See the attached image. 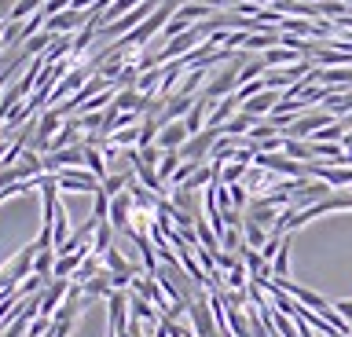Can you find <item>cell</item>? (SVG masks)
I'll use <instances>...</instances> for the list:
<instances>
[{
    "label": "cell",
    "mask_w": 352,
    "mask_h": 337,
    "mask_svg": "<svg viewBox=\"0 0 352 337\" xmlns=\"http://www.w3.org/2000/svg\"><path fill=\"white\" fill-rule=\"evenodd\" d=\"M158 8H162V0H143L140 8H132V12H129V15H121L118 23L103 26L99 34H103V37H118V40H121L125 34H132V30H136L140 23H147V19H151L154 12H158Z\"/></svg>",
    "instance_id": "cell-1"
},
{
    "label": "cell",
    "mask_w": 352,
    "mask_h": 337,
    "mask_svg": "<svg viewBox=\"0 0 352 337\" xmlns=\"http://www.w3.org/2000/svg\"><path fill=\"white\" fill-rule=\"evenodd\" d=\"M239 70H242V59L235 56L224 70L217 73L213 81L206 84V92H202V95H206L209 103H213V100H228V95H235V89H239Z\"/></svg>",
    "instance_id": "cell-2"
},
{
    "label": "cell",
    "mask_w": 352,
    "mask_h": 337,
    "mask_svg": "<svg viewBox=\"0 0 352 337\" xmlns=\"http://www.w3.org/2000/svg\"><path fill=\"white\" fill-rule=\"evenodd\" d=\"M55 180H59V191H81V194H96L103 183H99L88 169H63L55 172Z\"/></svg>",
    "instance_id": "cell-3"
},
{
    "label": "cell",
    "mask_w": 352,
    "mask_h": 337,
    "mask_svg": "<svg viewBox=\"0 0 352 337\" xmlns=\"http://www.w3.org/2000/svg\"><path fill=\"white\" fill-rule=\"evenodd\" d=\"M217 139H220L217 128H202V132L191 136V139H187V143L180 147L184 161H206V158H209V150L217 147Z\"/></svg>",
    "instance_id": "cell-4"
},
{
    "label": "cell",
    "mask_w": 352,
    "mask_h": 337,
    "mask_svg": "<svg viewBox=\"0 0 352 337\" xmlns=\"http://www.w3.org/2000/svg\"><path fill=\"white\" fill-rule=\"evenodd\" d=\"M81 161H85V143H77V147H63V150H52V154H44V172L77 169Z\"/></svg>",
    "instance_id": "cell-5"
},
{
    "label": "cell",
    "mask_w": 352,
    "mask_h": 337,
    "mask_svg": "<svg viewBox=\"0 0 352 337\" xmlns=\"http://www.w3.org/2000/svg\"><path fill=\"white\" fill-rule=\"evenodd\" d=\"M129 220H132V194L121 191V194L110 198V227L121 231V235H129V227H132Z\"/></svg>",
    "instance_id": "cell-6"
},
{
    "label": "cell",
    "mask_w": 352,
    "mask_h": 337,
    "mask_svg": "<svg viewBox=\"0 0 352 337\" xmlns=\"http://www.w3.org/2000/svg\"><path fill=\"white\" fill-rule=\"evenodd\" d=\"M85 23H88V12H74V8H66V12L52 15V19H48V26H44V30L59 37V34H70V30H81Z\"/></svg>",
    "instance_id": "cell-7"
},
{
    "label": "cell",
    "mask_w": 352,
    "mask_h": 337,
    "mask_svg": "<svg viewBox=\"0 0 352 337\" xmlns=\"http://www.w3.org/2000/svg\"><path fill=\"white\" fill-rule=\"evenodd\" d=\"M66 293H70V282L66 279H52V286H44V293H41V315H52L59 312V301L66 297Z\"/></svg>",
    "instance_id": "cell-8"
},
{
    "label": "cell",
    "mask_w": 352,
    "mask_h": 337,
    "mask_svg": "<svg viewBox=\"0 0 352 337\" xmlns=\"http://www.w3.org/2000/svg\"><path fill=\"white\" fill-rule=\"evenodd\" d=\"M107 301H110V330H114V334H121V330L129 326V293L114 290Z\"/></svg>",
    "instance_id": "cell-9"
},
{
    "label": "cell",
    "mask_w": 352,
    "mask_h": 337,
    "mask_svg": "<svg viewBox=\"0 0 352 337\" xmlns=\"http://www.w3.org/2000/svg\"><path fill=\"white\" fill-rule=\"evenodd\" d=\"M187 139H191L187 125H184V121H173V125H165L162 132H158V147H162V150H180Z\"/></svg>",
    "instance_id": "cell-10"
},
{
    "label": "cell",
    "mask_w": 352,
    "mask_h": 337,
    "mask_svg": "<svg viewBox=\"0 0 352 337\" xmlns=\"http://www.w3.org/2000/svg\"><path fill=\"white\" fill-rule=\"evenodd\" d=\"M275 106H279V92H261V95H253V100H246L239 106V111H246V114H253V117H264V114H272Z\"/></svg>",
    "instance_id": "cell-11"
},
{
    "label": "cell",
    "mask_w": 352,
    "mask_h": 337,
    "mask_svg": "<svg viewBox=\"0 0 352 337\" xmlns=\"http://www.w3.org/2000/svg\"><path fill=\"white\" fill-rule=\"evenodd\" d=\"M206 121H209V100H206V95H195V106L187 111L184 125H187V132H191V136H198L206 128Z\"/></svg>",
    "instance_id": "cell-12"
},
{
    "label": "cell",
    "mask_w": 352,
    "mask_h": 337,
    "mask_svg": "<svg viewBox=\"0 0 352 337\" xmlns=\"http://www.w3.org/2000/svg\"><path fill=\"white\" fill-rule=\"evenodd\" d=\"M77 286H81V293L88 301L92 297H110V293H114V282H110V271H99L96 279H88V282H77Z\"/></svg>",
    "instance_id": "cell-13"
},
{
    "label": "cell",
    "mask_w": 352,
    "mask_h": 337,
    "mask_svg": "<svg viewBox=\"0 0 352 337\" xmlns=\"http://www.w3.org/2000/svg\"><path fill=\"white\" fill-rule=\"evenodd\" d=\"M261 59L268 62V70H272V67L283 70V67H294V62H301L305 56H301V51H294V48H268Z\"/></svg>",
    "instance_id": "cell-14"
},
{
    "label": "cell",
    "mask_w": 352,
    "mask_h": 337,
    "mask_svg": "<svg viewBox=\"0 0 352 337\" xmlns=\"http://www.w3.org/2000/svg\"><path fill=\"white\" fill-rule=\"evenodd\" d=\"M85 169L92 172V176H96L99 183H103V180L110 176V169H107V158H103V150H99V147H88V143H85Z\"/></svg>",
    "instance_id": "cell-15"
},
{
    "label": "cell",
    "mask_w": 352,
    "mask_h": 337,
    "mask_svg": "<svg viewBox=\"0 0 352 337\" xmlns=\"http://www.w3.org/2000/svg\"><path fill=\"white\" fill-rule=\"evenodd\" d=\"M103 264H107V271H110V275H136V268L129 264V260H125V253H121L118 246H110L107 253H103Z\"/></svg>",
    "instance_id": "cell-16"
},
{
    "label": "cell",
    "mask_w": 352,
    "mask_h": 337,
    "mask_svg": "<svg viewBox=\"0 0 352 337\" xmlns=\"http://www.w3.org/2000/svg\"><path fill=\"white\" fill-rule=\"evenodd\" d=\"M257 125H261V117H253V114H246V111H239L224 128H220V136H239V132H250V128H257Z\"/></svg>",
    "instance_id": "cell-17"
},
{
    "label": "cell",
    "mask_w": 352,
    "mask_h": 337,
    "mask_svg": "<svg viewBox=\"0 0 352 337\" xmlns=\"http://www.w3.org/2000/svg\"><path fill=\"white\" fill-rule=\"evenodd\" d=\"M44 8V0H15V8H11V19L8 23H26V19H33Z\"/></svg>",
    "instance_id": "cell-18"
},
{
    "label": "cell",
    "mask_w": 352,
    "mask_h": 337,
    "mask_svg": "<svg viewBox=\"0 0 352 337\" xmlns=\"http://www.w3.org/2000/svg\"><path fill=\"white\" fill-rule=\"evenodd\" d=\"M283 154L286 158H294V161H312V143H305V139H290L286 136V147H283Z\"/></svg>",
    "instance_id": "cell-19"
},
{
    "label": "cell",
    "mask_w": 352,
    "mask_h": 337,
    "mask_svg": "<svg viewBox=\"0 0 352 337\" xmlns=\"http://www.w3.org/2000/svg\"><path fill=\"white\" fill-rule=\"evenodd\" d=\"M180 161H184V154H180V150H165V154H162V161H158V176H162V183L176 176V169H180Z\"/></svg>",
    "instance_id": "cell-20"
},
{
    "label": "cell",
    "mask_w": 352,
    "mask_h": 337,
    "mask_svg": "<svg viewBox=\"0 0 352 337\" xmlns=\"http://www.w3.org/2000/svg\"><path fill=\"white\" fill-rule=\"evenodd\" d=\"M110 235H114V227H110V220H103V224L96 227V235H92V253H96V257H103L107 249L114 246V242H110Z\"/></svg>",
    "instance_id": "cell-21"
},
{
    "label": "cell",
    "mask_w": 352,
    "mask_h": 337,
    "mask_svg": "<svg viewBox=\"0 0 352 337\" xmlns=\"http://www.w3.org/2000/svg\"><path fill=\"white\" fill-rule=\"evenodd\" d=\"M246 169L250 165H242V161H228V165H220V183H228V187H231V183H242V180H246Z\"/></svg>",
    "instance_id": "cell-22"
},
{
    "label": "cell",
    "mask_w": 352,
    "mask_h": 337,
    "mask_svg": "<svg viewBox=\"0 0 352 337\" xmlns=\"http://www.w3.org/2000/svg\"><path fill=\"white\" fill-rule=\"evenodd\" d=\"M268 73V62L264 59H253V62H242V70H239V84H246V81H257Z\"/></svg>",
    "instance_id": "cell-23"
},
{
    "label": "cell",
    "mask_w": 352,
    "mask_h": 337,
    "mask_svg": "<svg viewBox=\"0 0 352 337\" xmlns=\"http://www.w3.org/2000/svg\"><path fill=\"white\" fill-rule=\"evenodd\" d=\"M290 246H294V238L290 235H283V246H279V253H275L272 260V268H275V275L286 279V264H290Z\"/></svg>",
    "instance_id": "cell-24"
},
{
    "label": "cell",
    "mask_w": 352,
    "mask_h": 337,
    "mask_svg": "<svg viewBox=\"0 0 352 337\" xmlns=\"http://www.w3.org/2000/svg\"><path fill=\"white\" fill-rule=\"evenodd\" d=\"M92 216H96V220H110V194H107L103 187L96 191V202H92Z\"/></svg>",
    "instance_id": "cell-25"
},
{
    "label": "cell",
    "mask_w": 352,
    "mask_h": 337,
    "mask_svg": "<svg viewBox=\"0 0 352 337\" xmlns=\"http://www.w3.org/2000/svg\"><path fill=\"white\" fill-rule=\"evenodd\" d=\"M96 275H99V257H88L85 264L74 271V279H70V282H88V279H96Z\"/></svg>",
    "instance_id": "cell-26"
},
{
    "label": "cell",
    "mask_w": 352,
    "mask_h": 337,
    "mask_svg": "<svg viewBox=\"0 0 352 337\" xmlns=\"http://www.w3.org/2000/svg\"><path fill=\"white\" fill-rule=\"evenodd\" d=\"M264 242H268V235H264V227L246 220V246H250V249H264Z\"/></svg>",
    "instance_id": "cell-27"
},
{
    "label": "cell",
    "mask_w": 352,
    "mask_h": 337,
    "mask_svg": "<svg viewBox=\"0 0 352 337\" xmlns=\"http://www.w3.org/2000/svg\"><path fill=\"white\" fill-rule=\"evenodd\" d=\"M224 282H228L231 290H242V286L250 282V279H246V264H235V268H231L228 275H224Z\"/></svg>",
    "instance_id": "cell-28"
},
{
    "label": "cell",
    "mask_w": 352,
    "mask_h": 337,
    "mask_svg": "<svg viewBox=\"0 0 352 337\" xmlns=\"http://www.w3.org/2000/svg\"><path fill=\"white\" fill-rule=\"evenodd\" d=\"M103 111H92V114H81V128H92V132H103Z\"/></svg>",
    "instance_id": "cell-29"
},
{
    "label": "cell",
    "mask_w": 352,
    "mask_h": 337,
    "mask_svg": "<svg viewBox=\"0 0 352 337\" xmlns=\"http://www.w3.org/2000/svg\"><path fill=\"white\" fill-rule=\"evenodd\" d=\"M118 337H143V323H140V319H132V315H129V326H125V330H121Z\"/></svg>",
    "instance_id": "cell-30"
},
{
    "label": "cell",
    "mask_w": 352,
    "mask_h": 337,
    "mask_svg": "<svg viewBox=\"0 0 352 337\" xmlns=\"http://www.w3.org/2000/svg\"><path fill=\"white\" fill-rule=\"evenodd\" d=\"M334 312L349 323V319H352V301H338V304H334Z\"/></svg>",
    "instance_id": "cell-31"
},
{
    "label": "cell",
    "mask_w": 352,
    "mask_h": 337,
    "mask_svg": "<svg viewBox=\"0 0 352 337\" xmlns=\"http://www.w3.org/2000/svg\"><path fill=\"white\" fill-rule=\"evenodd\" d=\"M11 8H15V0H0V26L11 19Z\"/></svg>",
    "instance_id": "cell-32"
},
{
    "label": "cell",
    "mask_w": 352,
    "mask_h": 337,
    "mask_svg": "<svg viewBox=\"0 0 352 337\" xmlns=\"http://www.w3.org/2000/svg\"><path fill=\"white\" fill-rule=\"evenodd\" d=\"M195 4H206V8H224V4H235V0H195Z\"/></svg>",
    "instance_id": "cell-33"
},
{
    "label": "cell",
    "mask_w": 352,
    "mask_h": 337,
    "mask_svg": "<svg viewBox=\"0 0 352 337\" xmlns=\"http://www.w3.org/2000/svg\"><path fill=\"white\" fill-rule=\"evenodd\" d=\"M345 165H352V147H345Z\"/></svg>",
    "instance_id": "cell-34"
}]
</instances>
